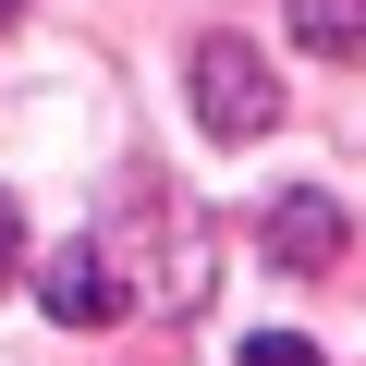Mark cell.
<instances>
[{
	"label": "cell",
	"instance_id": "3",
	"mask_svg": "<svg viewBox=\"0 0 366 366\" xmlns=\"http://www.w3.org/2000/svg\"><path fill=\"white\" fill-rule=\"evenodd\" d=\"M330 244H342V220H330V196H293V208L269 220V257H281V269H330Z\"/></svg>",
	"mask_w": 366,
	"mask_h": 366
},
{
	"label": "cell",
	"instance_id": "2",
	"mask_svg": "<svg viewBox=\"0 0 366 366\" xmlns=\"http://www.w3.org/2000/svg\"><path fill=\"white\" fill-rule=\"evenodd\" d=\"M37 293H49L61 330H110V317H122V269H110V244H61V257L37 269Z\"/></svg>",
	"mask_w": 366,
	"mask_h": 366
},
{
	"label": "cell",
	"instance_id": "6",
	"mask_svg": "<svg viewBox=\"0 0 366 366\" xmlns=\"http://www.w3.org/2000/svg\"><path fill=\"white\" fill-rule=\"evenodd\" d=\"M13 257H25V220H13V196H0V281H13Z\"/></svg>",
	"mask_w": 366,
	"mask_h": 366
},
{
	"label": "cell",
	"instance_id": "5",
	"mask_svg": "<svg viewBox=\"0 0 366 366\" xmlns=\"http://www.w3.org/2000/svg\"><path fill=\"white\" fill-rule=\"evenodd\" d=\"M232 366H317V342H293V330H257V342H244Z\"/></svg>",
	"mask_w": 366,
	"mask_h": 366
},
{
	"label": "cell",
	"instance_id": "4",
	"mask_svg": "<svg viewBox=\"0 0 366 366\" xmlns=\"http://www.w3.org/2000/svg\"><path fill=\"white\" fill-rule=\"evenodd\" d=\"M293 37H305V49L366 61V0H293Z\"/></svg>",
	"mask_w": 366,
	"mask_h": 366
},
{
	"label": "cell",
	"instance_id": "1",
	"mask_svg": "<svg viewBox=\"0 0 366 366\" xmlns=\"http://www.w3.org/2000/svg\"><path fill=\"white\" fill-rule=\"evenodd\" d=\"M196 122H208L220 147L269 134V122H281V74H269L244 37H196Z\"/></svg>",
	"mask_w": 366,
	"mask_h": 366
}]
</instances>
